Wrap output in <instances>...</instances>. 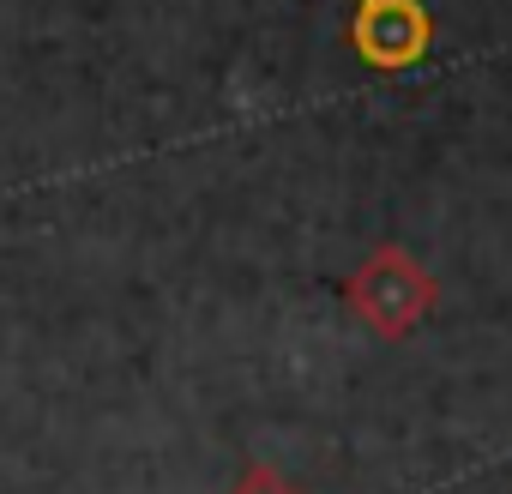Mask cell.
<instances>
[{
    "instance_id": "obj_1",
    "label": "cell",
    "mask_w": 512,
    "mask_h": 494,
    "mask_svg": "<svg viewBox=\"0 0 512 494\" xmlns=\"http://www.w3.org/2000/svg\"><path fill=\"white\" fill-rule=\"evenodd\" d=\"M350 37L374 67H404L428 49V19L416 0H356Z\"/></svg>"
}]
</instances>
